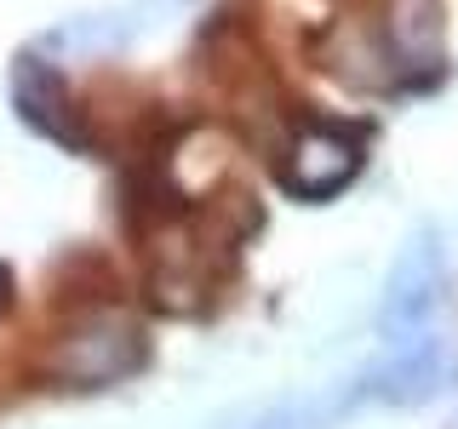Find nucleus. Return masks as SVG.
I'll use <instances>...</instances> for the list:
<instances>
[{"label": "nucleus", "mask_w": 458, "mask_h": 429, "mask_svg": "<svg viewBox=\"0 0 458 429\" xmlns=\"http://www.w3.org/2000/svg\"><path fill=\"white\" fill-rule=\"evenodd\" d=\"M12 304V275H6V264H0V309Z\"/></svg>", "instance_id": "nucleus-7"}, {"label": "nucleus", "mask_w": 458, "mask_h": 429, "mask_svg": "<svg viewBox=\"0 0 458 429\" xmlns=\"http://www.w3.org/2000/svg\"><path fill=\"white\" fill-rule=\"evenodd\" d=\"M355 172H361V143L350 132H338V126H310V132H298V143L286 149L281 183L304 200H327V195H338Z\"/></svg>", "instance_id": "nucleus-4"}, {"label": "nucleus", "mask_w": 458, "mask_h": 429, "mask_svg": "<svg viewBox=\"0 0 458 429\" xmlns=\"http://www.w3.org/2000/svg\"><path fill=\"white\" fill-rule=\"evenodd\" d=\"M143 355H149V343H143L138 321H126V315H98V321H86L81 332H69L57 343L52 355V372L69 383H114V378H132L143 366Z\"/></svg>", "instance_id": "nucleus-1"}, {"label": "nucleus", "mask_w": 458, "mask_h": 429, "mask_svg": "<svg viewBox=\"0 0 458 429\" xmlns=\"http://www.w3.org/2000/svg\"><path fill=\"white\" fill-rule=\"evenodd\" d=\"M441 275H447V264H441L436 235H412L407 252H401L395 269H390V286H384L378 326H384L390 343H407V338H419L429 326V315L441 304Z\"/></svg>", "instance_id": "nucleus-2"}, {"label": "nucleus", "mask_w": 458, "mask_h": 429, "mask_svg": "<svg viewBox=\"0 0 458 429\" xmlns=\"http://www.w3.org/2000/svg\"><path fill=\"white\" fill-rule=\"evenodd\" d=\"M12 104L35 132H47L52 143H69V149H86V132L75 126V109H69V92L57 80V69H47L35 52H23L12 63Z\"/></svg>", "instance_id": "nucleus-5"}, {"label": "nucleus", "mask_w": 458, "mask_h": 429, "mask_svg": "<svg viewBox=\"0 0 458 429\" xmlns=\"http://www.w3.org/2000/svg\"><path fill=\"white\" fill-rule=\"evenodd\" d=\"M327 412H333V407H321V400H281V407H269V412H258V418H247L241 429H321Z\"/></svg>", "instance_id": "nucleus-6"}, {"label": "nucleus", "mask_w": 458, "mask_h": 429, "mask_svg": "<svg viewBox=\"0 0 458 429\" xmlns=\"http://www.w3.org/2000/svg\"><path fill=\"white\" fill-rule=\"evenodd\" d=\"M453 378H458V349L447 338H407V343H395V355L378 372H367V395L412 407V400L453 390Z\"/></svg>", "instance_id": "nucleus-3"}]
</instances>
